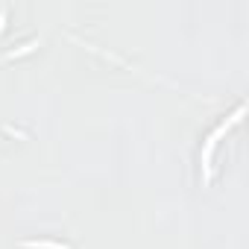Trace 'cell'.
<instances>
[{
	"instance_id": "1",
	"label": "cell",
	"mask_w": 249,
	"mask_h": 249,
	"mask_svg": "<svg viewBox=\"0 0 249 249\" xmlns=\"http://www.w3.org/2000/svg\"><path fill=\"white\" fill-rule=\"evenodd\" d=\"M243 111H246V108H243V106H237V108H234V114H231L229 120H223L220 126H217V129H214V132H211V135L205 138V147H202V179H205V182L211 179V159H214L217 141H220V138H223V135H226V132H229V129L234 126V123L240 120V114H243Z\"/></svg>"
},
{
	"instance_id": "2",
	"label": "cell",
	"mask_w": 249,
	"mask_h": 249,
	"mask_svg": "<svg viewBox=\"0 0 249 249\" xmlns=\"http://www.w3.org/2000/svg\"><path fill=\"white\" fill-rule=\"evenodd\" d=\"M36 47H41V36H33L30 41H24V44H18V47H12V50L6 53V59H18V56H27V53H33Z\"/></svg>"
},
{
	"instance_id": "3",
	"label": "cell",
	"mask_w": 249,
	"mask_h": 249,
	"mask_svg": "<svg viewBox=\"0 0 249 249\" xmlns=\"http://www.w3.org/2000/svg\"><path fill=\"white\" fill-rule=\"evenodd\" d=\"M27 249H71L68 243H56V240H24Z\"/></svg>"
},
{
	"instance_id": "4",
	"label": "cell",
	"mask_w": 249,
	"mask_h": 249,
	"mask_svg": "<svg viewBox=\"0 0 249 249\" xmlns=\"http://www.w3.org/2000/svg\"><path fill=\"white\" fill-rule=\"evenodd\" d=\"M6 27V6H0V30Z\"/></svg>"
}]
</instances>
